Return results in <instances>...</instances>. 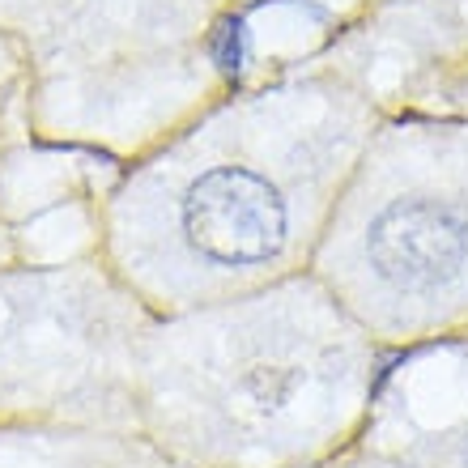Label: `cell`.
I'll return each mask as SVG.
<instances>
[{"label": "cell", "mask_w": 468, "mask_h": 468, "mask_svg": "<svg viewBox=\"0 0 468 468\" xmlns=\"http://www.w3.org/2000/svg\"><path fill=\"white\" fill-rule=\"evenodd\" d=\"M383 115L328 64L243 77L99 200V251L154 315L311 272Z\"/></svg>", "instance_id": "1"}, {"label": "cell", "mask_w": 468, "mask_h": 468, "mask_svg": "<svg viewBox=\"0 0 468 468\" xmlns=\"http://www.w3.org/2000/svg\"><path fill=\"white\" fill-rule=\"evenodd\" d=\"M388 357L315 272L154 315L136 431L179 468H324L357 447Z\"/></svg>", "instance_id": "2"}, {"label": "cell", "mask_w": 468, "mask_h": 468, "mask_svg": "<svg viewBox=\"0 0 468 468\" xmlns=\"http://www.w3.org/2000/svg\"><path fill=\"white\" fill-rule=\"evenodd\" d=\"M311 272L383 354L456 336L468 324V123L379 120Z\"/></svg>", "instance_id": "3"}, {"label": "cell", "mask_w": 468, "mask_h": 468, "mask_svg": "<svg viewBox=\"0 0 468 468\" xmlns=\"http://www.w3.org/2000/svg\"><path fill=\"white\" fill-rule=\"evenodd\" d=\"M35 133L128 166L243 81L247 30L200 0H51Z\"/></svg>", "instance_id": "4"}, {"label": "cell", "mask_w": 468, "mask_h": 468, "mask_svg": "<svg viewBox=\"0 0 468 468\" xmlns=\"http://www.w3.org/2000/svg\"><path fill=\"white\" fill-rule=\"evenodd\" d=\"M154 311L102 251L0 282V413L9 426L136 431V362Z\"/></svg>", "instance_id": "5"}, {"label": "cell", "mask_w": 468, "mask_h": 468, "mask_svg": "<svg viewBox=\"0 0 468 468\" xmlns=\"http://www.w3.org/2000/svg\"><path fill=\"white\" fill-rule=\"evenodd\" d=\"M357 443L413 468H468V341L388 357Z\"/></svg>", "instance_id": "6"}, {"label": "cell", "mask_w": 468, "mask_h": 468, "mask_svg": "<svg viewBox=\"0 0 468 468\" xmlns=\"http://www.w3.org/2000/svg\"><path fill=\"white\" fill-rule=\"evenodd\" d=\"M0 468H179L141 431L102 426H5Z\"/></svg>", "instance_id": "7"}, {"label": "cell", "mask_w": 468, "mask_h": 468, "mask_svg": "<svg viewBox=\"0 0 468 468\" xmlns=\"http://www.w3.org/2000/svg\"><path fill=\"white\" fill-rule=\"evenodd\" d=\"M328 468H413L405 464V460H392V456H383V452H370V447H349L346 456H336Z\"/></svg>", "instance_id": "8"}, {"label": "cell", "mask_w": 468, "mask_h": 468, "mask_svg": "<svg viewBox=\"0 0 468 468\" xmlns=\"http://www.w3.org/2000/svg\"><path fill=\"white\" fill-rule=\"evenodd\" d=\"M324 468H328V464H324Z\"/></svg>", "instance_id": "9"}]
</instances>
